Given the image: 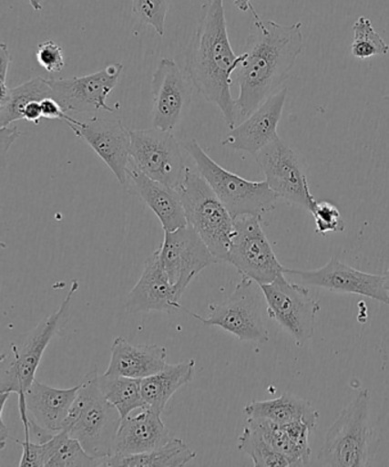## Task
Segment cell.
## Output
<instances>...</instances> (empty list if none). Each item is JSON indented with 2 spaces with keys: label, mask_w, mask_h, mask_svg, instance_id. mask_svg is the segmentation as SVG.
Segmentation results:
<instances>
[{
  "label": "cell",
  "mask_w": 389,
  "mask_h": 467,
  "mask_svg": "<svg viewBox=\"0 0 389 467\" xmlns=\"http://www.w3.org/2000/svg\"><path fill=\"white\" fill-rule=\"evenodd\" d=\"M253 26L249 35L244 58L233 74L239 85L235 99L238 119L247 118L272 97L289 78L293 66L304 49L302 22L282 26L264 21L251 11Z\"/></svg>",
  "instance_id": "cell-1"
},
{
  "label": "cell",
  "mask_w": 389,
  "mask_h": 467,
  "mask_svg": "<svg viewBox=\"0 0 389 467\" xmlns=\"http://www.w3.org/2000/svg\"><path fill=\"white\" fill-rule=\"evenodd\" d=\"M243 58L230 47L224 0H208L188 47L187 72L198 92L220 109L230 130L239 120L230 86Z\"/></svg>",
  "instance_id": "cell-2"
},
{
  "label": "cell",
  "mask_w": 389,
  "mask_h": 467,
  "mask_svg": "<svg viewBox=\"0 0 389 467\" xmlns=\"http://www.w3.org/2000/svg\"><path fill=\"white\" fill-rule=\"evenodd\" d=\"M95 369L80 383L65 421V431L78 440L81 446L102 466L113 455V448L122 417L117 408L103 396Z\"/></svg>",
  "instance_id": "cell-3"
},
{
  "label": "cell",
  "mask_w": 389,
  "mask_h": 467,
  "mask_svg": "<svg viewBox=\"0 0 389 467\" xmlns=\"http://www.w3.org/2000/svg\"><path fill=\"white\" fill-rule=\"evenodd\" d=\"M188 224L200 235L217 263H228L234 220L198 171L188 167L179 188Z\"/></svg>",
  "instance_id": "cell-4"
},
{
  "label": "cell",
  "mask_w": 389,
  "mask_h": 467,
  "mask_svg": "<svg viewBox=\"0 0 389 467\" xmlns=\"http://www.w3.org/2000/svg\"><path fill=\"white\" fill-rule=\"evenodd\" d=\"M184 148L233 220L243 215L263 216L277 207L279 197L266 181L253 182L230 173L212 161L196 140L185 142Z\"/></svg>",
  "instance_id": "cell-5"
},
{
  "label": "cell",
  "mask_w": 389,
  "mask_h": 467,
  "mask_svg": "<svg viewBox=\"0 0 389 467\" xmlns=\"http://www.w3.org/2000/svg\"><path fill=\"white\" fill-rule=\"evenodd\" d=\"M369 389H360L325 435L318 462L322 466L361 467L370 462L373 429Z\"/></svg>",
  "instance_id": "cell-6"
},
{
  "label": "cell",
  "mask_w": 389,
  "mask_h": 467,
  "mask_svg": "<svg viewBox=\"0 0 389 467\" xmlns=\"http://www.w3.org/2000/svg\"><path fill=\"white\" fill-rule=\"evenodd\" d=\"M78 289L79 281L72 280L69 292L57 310L40 321L20 346L12 344V356L3 355L0 360V392L16 393L19 396L34 383L44 352L61 327L72 297Z\"/></svg>",
  "instance_id": "cell-7"
},
{
  "label": "cell",
  "mask_w": 389,
  "mask_h": 467,
  "mask_svg": "<svg viewBox=\"0 0 389 467\" xmlns=\"http://www.w3.org/2000/svg\"><path fill=\"white\" fill-rule=\"evenodd\" d=\"M263 301L265 297L261 285L242 276L225 302L210 306V316L206 318L185 311L207 327H220L234 335L240 341L268 343L270 334L264 320Z\"/></svg>",
  "instance_id": "cell-8"
},
{
  "label": "cell",
  "mask_w": 389,
  "mask_h": 467,
  "mask_svg": "<svg viewBox=\"0 0 389 467\" xmlns=\"http://www.w3.org/2000/svg\"><path fill=\"white\" fill-rule=\"evenodd\" d=\"M129 164L158 182L178 189L185 171L182 149L173 131L157 129L130 130Z\"/></svg>",
  "instance_id": "cell-9"
},
{
  "label": "cell",
  "mask_w": 389,
  "mask_h": 467,
  "mask_svg": "<svg viewBox=\"0 0 389 467\" xmlns=\"http://www.w3.org/2000/svg\"><path fill=\"white\" fill-rule=\"evenodd\" d=\"M261 222V216L256 215L234 219V234L228 255V263L240 275L260 285L273 283L286 271L275 256Z\"/></svg>",
  "instance_id": "cell-10"
},
{
  "label": "cell",
  "mask_w": 389,
  "mask_h": 467,
  "mask_svg": "<svg viewBox=\"0 0 389 467\" xmlns=\"http://www.w3.org/2000/svg\"><path fill=\"white\" fill-rule=\"evenodd\" d=\"M261 288L270 318L291 334L298 347H304L313 337L320 303L305 285L292 283L284 274Z\"/></svg>",
  "instance_id": "cell-11"
},
{
  "label": "cell",
  "mask_w": 389,
  "mask_h": 467,
  "mask_svg": "<svg viewBox=\"0 0 389 467\" xmlns=\"http://www.w3.org/2000/svg\"><path fill=\"white\" fill-rule=\"evenodd\" d=\"M80 384L70 389L48 387L35 379L25 393L19 394V411L25 439L47 442L65 430V421Z\"/></svg>",
  "instance_id": "cell-12"
},
{
  "label": "cell",
  "mask_w": 389,
  "mask_h": 467,
  "mask_svg": "<svg viewBox=\"0 0 389 467\" xmlns=\"http://www.w3.org/2000/svg\"><path fill=\"white\" fill-rule=\"evenodd\" d=\"M265 181L279 199L310 213L315 201L300 157L278 135L255 156Z\"/></svg>",
  "instance_id": "cell-13"
},
{
  "label": "cell",
  "mask_w": 389,
  "mask_h": 467,
  "mask_svg": "<svg viewBox=\"0 0 389 467\" xmlns=\"http://www.w3.org/2000/svg\"><path fill=\"white\" fill-rule=\"evenodd\" d=\"M159 253L162 269L180 297L202 270L217 263L206 243L189 225L165 233Z\"/></svg>",
  "instance_id": "cell-14"
},
{
  "label": "cell",
  "mask_w": 389,
  "mask_h": 467,
  "mask_svg": "<svg viewBox=\"0 0 389 467\" xmlns=\"http://www.w3.org/2000/svg\"><path fill=\"white\" fill-rule=\"evenodd\" d=\"M72 131L88 143L115 174L118 182L126 185L130 161V130L121 120L93 117L77 120L67 116L65 121Z\"/></svg>",
  "instance_id": "cell-15"
},
{
  "label": "cell",
  "mask_w": 389,
  "mask_h": 467,
  "mask_svg": "<svg viewBox=\"0 0 389 467\" xmlns=\"http://www.w3.org/2000/svg\"><path fill=\"white\" fill-rule=\"evenodd\" d=\"M124 66L121 63L104 67L95 74L74 77L69 79H48L53 98L61 104L65 112H92L104 110L116 112L107 106V99L116 88Z\"/></svg>",
  "instance_id": "cell-16"
},
{
  "label": "cell",
  "mask_w": 389,
  "mask_h": 467,
  "mask_svg": "<svg viewBox=\"0 0 389 467\" xmlns=\"http://www.w3.org/2000/svg\"><path fill=\"white\" fill-rule=\"evenodd\" d=\"M284 274L297 278L302 285L328 289L330 292L357 294L389 306L384 275L365 274L333 257L327 265L316 270H291Z\"/></svg>",
  "instance_id": "cell-17"
},
{
  "label": "cell",
  "mask_w": 389,
  "mask_h": 467,
  "mask_svg": "<svg viewBox=\"0 0 389 467\" xmlns=\"http://www.w3.org/2000/svg\"><path fill=\"white\" fill-rule=\"evenodd\" d=\"M152 124L157 129L173 130L182 119L191 99V88L173 58H162L152 78Z\"/></svg>",
  "instance_id": "cell-18"
},
{
  "label": "cell",
  "mask_w": 389,
  "mask_h": 467,
  "mask_svg": "<svg viewBox=\"0 0 389 467\" xmlns=\"http://www.w3.org/2000/svg\"><path fill=\"white\" fill-rule=\"evenodd\" d=\"M287 97L288 88L284 86L258 107L246 120L230 130L228 136L221 140V144L235 151L256 156L279 135L278 126L282 120Z\"/></svg>",
  "instance_id": "cell-19"
},
{
  "label": "cell",
  "mask_w": 389,
  "mask_h": 467,
  "mask_svg": "<svg viewBox=\"0 0 389 467\" xmlns=\"http://www.w3.org/2000/svg\"><path fill=\"white\" fill-rule=\"evenodd\" d=\"M179 301V293L162 269L158 248L148 258L141 278L127 296L126 311L128 314H146L152 311L175 314L184 310Z\"/></svg>",
  "instance_id": "cell-20"
},
{
  "label": "cell",
  "mask_w": 389,
  "mask_h": 467,
  "mask_svg": "<svg viewBox=\"0 0 389 467\" xmlns=\"http://www.w3.org/2000/svg\"><path fill=\"white\" fill-rule=\"evenodd\" d=\"M170 439L171 435L161 420V415L144 408L137 416L122 419L113 455L130 456L155 451Z\"/></svg>",
  "instance_id": "cell-21"
},
{
  "label": "cell",
  "mask_w": 389,
  "mask_h": 467,
  "mask_svg": "<svg viewBox=\"0 0 389 467\" xmlns=\"http://www.w3.org/2000/svg\"><path fill=\"white\" fill-rule=\"evenodd\" d=\"M167 364V348L158 344L133 346L124 337L112 343L111 358L106 375L143 379L159 373Z\"/></svg>",
  "instance_id": "cell-22"
},
{
  "label": "cell",
  "mask_w": 389,
  "mask_h": 467,
  "mask_svg": "<svg viewBox=\"0 0 389 467\" xmlns=\"http://www.w3.org/2000/svg\"><path fill=\"white\" fill-rule=\"evenodd\" d=\"M128 178L132 179L139 197L159 219L165 233L189 225L182 197L178 189L148 178L130 164Z\"/></svg>",
  "instance_id": "cell-23"
},
{
  "label": "cell",
  "mask_w": 389,
  "mask_h": 467,
  "mask_svg": "<svg viewBox=\"0 0 389 467\" xmlns=\"http://www.w3.org/2000/svg\"><path fill=\"white\" fill-rule=\"evenodd\" d=\"M194 369H196V361L189 359L179 364L167 365L159 373L141 379L142 396L146 408L161 415L170 398L184 385L191 382Z\"/></svg>",
  "instance_id": "cell-24"
},
{
  "label": "cell",
  "mask_w": 389,
  "mask_h": 467,
  "mask_svg": "<svg viewBox=\"0 0 389 467\" xmlns=\"http://www.w3.org/2000/svg\"><path fill=\"white\" fill-rule=\"evenodd\" d=\"M247 419H266L278 424L304 421L312 431L318 428L320 414L309 401L283 393L273 400L252 401L243 410Z\"/></svg>",
  "instance_id": "cell-25"
},
{
  "label": "cell",
  "mask_w": 389,
  "mask_h": 467,
  "mask_svg": "<svg viewBox=\"0 0 389 467\" xmlns=\"http://www.w3.org/2000/svg\"><path fill=\"white\" fill-rule=\"evenodd\" d=\"M196 452L178 438H171L164 446L138 455H113L103 462L102 466H148L179 467L188 465L194 460Z\"/></svg>",
  "instance_id": "cell-26"
},
{
  "label": "cell",
  "mask_w": 389,
  "mask_h": 467,
  "mask_svg": "<svg viewBox=\"0 0 389 467\" xmlns=\"http://www.w3.org/2000/svg\"><path fill=\"white\" fill-rule=\"evenodd\" d=\"M53 98L48 80L34 78L17 88L0 89V126L7 127L12 122L24 120V111L29 103Z\"/></svg>",
  "instance_id": "cell-27"
},
{
  "label": "cell",
  "mask_w": 389,
  "mask_h": 467,
  "mask_svg": "<svg viewBox=\"0 0 389 467\" xmlns=\"http://www.w3.org/2000/svg\"><path fill=\"white\" fill-rule=\"evenodd\" d=\"M98 388L120 412L122 419L134 410L146 408L143 400L141 379L125 378V376L98 375Z\"/></svg>",
  "instance_id": "cell-28"
},
{
  "label": "cell",
  "mask_w": 389,
  "mask_h": 467,
  "mask_svg": "<svg viewBox=\"0 0 389 467\" xmlns=\"http://www.w3.org/2000/svg\"><path fill=\"white\" fill-rule=\"evenodd\" d=\"M247 425L272 446L275 451L287 458L291 466H309L311 464V448L296 443L282 424L266 419H248Z\"/></svg>",
  "instance_id": "cell-29"
},
{
  "label": "cell",
  "mask_w": 389,
  "mask_h": 467,
  "mask_svg": "<svg viewBox=\"0 0 389 467\" xmlns=\"http://www.w3.org/2000/svg\"><path fill=\"white\" fill-rule=\"evenodd\" d=\"M44 446L46 467L99 466V462L90 456L78 440L70 437L65 430L54 435Z\"/></svg>",
  "instance_id": "cell-30"
},
{
  "label": "cell",
  "mask_w": 389,
  "mask_h": 467,
  "mask_svg": "<svg viewBox=\"0 0 389 467\" xmlns=\"http://www.w3.org/2000/svg\"><path fill=\"white\" fill-rule=\"evenodd\" d=\"M239 451L246 452L251 458L253 465L258 467L291 466L286 457L275 451L256 430L246 426L239 437ZM292 467V466H291Z\"/></svg>",
  "instance_id": "cell-31"
},
{
  "label": "cell",
  "mask_w": 389,
  "mask_h": 467,
  "mask_svg": "<svg viewBox=\"0 0 389 467\" xmlns=\"http://www.w3.org/2000/svg\"><path fill=\"white\" fill-rule=\"evenodd\" d=\"M354 38L351 47L352 56L359 60L386 56L389 47L377 31L374 30L373 22L366 16H360L353 26Z\"/></svg>",
  "instance_id": "cell-32"
},
{
  "label": "cell",
  "mask_w": 389,
  "mask_h": 467,
  "mask_svg": "<svg viewBox=\"0 0 389 467\" xmlns=\"http://www.w3.org/2000/svg\"><path fill=\"white\" fill-rule=\"evenodd\" d=\"M170 0H133L132 12L142 25L151 26L162 37Z\"/></svg>",
  "instance_id": "cell-33"
},
{
  "label": "cell",
  "mask_w": 389,
  "mask_h": 467,
  "mask_svg": "<svg viewBox=\"0 0 389 467\" xmlns=\"http://www.w3.org/2000/svg\"><path fill=\"white\" fill-rule=\"evenodd\" d=\"M312 215L315 220V233L321 235L343 233L345 230L341 212L329 202H316Z\"/></svg>",
  "instance_id": "cell-34"
},
{
  "label": "cell",
  "mask_w": 389,
  "mask_h": 467,
  "mask_svg": "<svg viewBox=\"0 0 389 467\" xmlns=\"http://www.w3.org/2000/svg\"><path fill=\"white\" fill-rule=\"evenodd\" d=\"M36 58H37L39 66L51 74L61 72L66 67L63 48L52 39L38 45Z\"/></svg>",
  "instance_id": "cell-35"
},
{
  "label": "cell",
  "mask_w": 389,
  "mask_h": 467,
  "mask_svg": "<svg viewBox=\"0 0 389 467\" xmlns=\"http://www.w3.org/2000/svg\"><path fill=\"white\" fill-rule=\"evenodd\" d=\"M22 447V457L19 462V466H30V467H44L45 461V446L44 443H37L31 441L30 439H25V441H17Z\"/></svg>",
  "instance_id": "cell-36"
},
{
  "label": "cell",
  "mask_w": 389,
  "mask_h": 467,
  "mask_svg": "<svg viewBox=\"0 0 389 467\" xmlns=\"http://www.w3.org/2000/svg\"><path fill=\"white\" fill-rule=\"evenodd\" d=\"M42 111L44 119L66 121L67 116L61 104L54 98L44 99L42 102Z\"/></svg>",
  "instance_id": "cell-37"
},
{
  "label": "cell",
  "mask_w": 389,
  "mask_h": 467,
  "mask_svg": "<svg viewBox=\"0 0 389 467\" xmlns=\"http://www.w3.org/2000/svg\"><path fill=\"white\" fill-rule=\"evenodd\" d=\"M12 62L10 49L6 44L0 45V89H5L8 70Z\"/></svg>",
  "instance_id": "cell-38"
},
{
  "label": "cell",
  "mask_w": 389,
  "mask_h": 467,
  "mask_svg": "<svg viewBox=\"0 0 389 467\" xmlns=\"http://www.w3.org/2000/svg\"><path fill=\"white\" fill-rule=\"evenodd\" d=\"M42 101H34L26 107L24 111V121L31 122L34 125H39L40 120L44 119L42 111Z\"/></svg>",
  "instance_id": "cell-39"
},
{
  "label": "cell",
  "mask_w": 389,
  "mask_h": 467,
  "mask_svg": "<svg viewBox=\"0 0 389 467\" xmlns=\"http://www.w3.org/2000/svg\"><path fill=\"white\" fill-rule=\"evenodd\" d=\"M10 396L11 393L0 392V397H2V410H0V449L5 448L7 439L10 438V431H8L5 420H4V410H5L6 401L7 399H10Z\"/></svg>",
  "instance_id": "cell-40"
},
{
  "label": "cell",
  "mask_w": 389,
  "mask_h": 467,
  "mask_svg": "<svg viewBox=\"0 0 389 467\" xmlns=\"http://www.w3.org/2000/svg\"><path fill=\"white\" fill-rule=\"evenodd\" d=\"M17 136H20V131H17V127H13V129L2 127L3 156H5L7 150L10 149L11 144L15 142Z\"/></svg>",
  "instance_id": "cell-41"
},
{
  "label": "cell",
  "mask_w": 389,
  "mask_h": 467,
  "mask_svg": "<svg viewBox=\"0 0 389 467\" xmlns=\"http://www.w3.org/2000/svg\"><path fill=\"white\" fill-rule=\"evenodd\" d=\"M234 5L237 6L238 10L241 12L253 10L251 0H234Z\"/></svg>",
  "instance_id": "cell-42"
},
{
  "label": "cell",
  "mask_w": 389,
  "mask_h": 467,
  "mask_svg": "<svg viewBox=\"0 0 389 467\" xmlns=\"http://www.w3.org/2000/svg\"><path fill=\"white\" fill-rule=\"evenodd\" d=\"M28 2L35 12H40L43 10L42 0H28Z\"/></svg>",
  "instance_id": "cell-43"
},
{
  "label": "cell",
  "mask_w": 389,
  "mask_h": 467,
  "mask_svg": "<svg viewBox=\"0 0 389 467\" xmlns=\"http://www.w3.org/2000/svg\"><path fill=\"white\" fill-rule=\"evenodd\" d=\"M384 288H386L389 296V269L387 270L386 274L384 275Z\"/></svg>",
  "instance_id": "cell-44"
},
{
  "label": "cell",
  "mask_w": 389,
  "mask_h": 467,
  "mask_svg": "<svg viewBox=\"0 0 389 467\" xmlns=\"http://www.w3.org/2000/svg\"><path fill=\"white\" fill-rule=\"evenodd\" d=\"M384 101L389 102V97H384Z\"/></svg>",
  "instance_id": "cell-45"
}]
</instances>
